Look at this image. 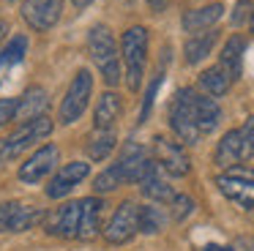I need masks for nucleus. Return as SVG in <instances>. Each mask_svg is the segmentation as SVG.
<instances>
[{
    "label": "nucleus",
    "mask_w": 254,
    "mask_h": 251,
    "mask_svg": "<svg viewBox=\"0 0 254 251\" xmlns=\"http://www.w3.org/2000/svg\"><path fill=\"white\" fill-rule=\"evenodd\" d=\"M121 55H123V65H126L128 90H139L142 74H145V63H148V30L142 25H134L123 33Z\"/></svg>",
    "instance_id": "7ed1b4c3"
},
{
    "label": "nucleus",
    "mask_w": 254,
    "mask_h": 251,
    "mask_svg": "<svg viewBox=\"0 0 254 251\" xmlns=\"http://www.w3.org/2000/svg\"><path fill=\"white\" fill-rule=\"evenodd\" d=\"M254 5H252V0H238V5H235V14H232V22L235 25H243V22L249 19V16L254 14Z\"/></svg>",
    "instance_id": "c756f323"
},
{
    "label": "nucleus",
    "mask_w": 254,
    "mask_h": 251,
    "mask_svg": "<svg viewBox=\"0 0 254 251\" xmlns=\"http://www.w3.org/2000/svg\"><path fill=\"white\" fill-rule=\"evenodd\" d=\"M58 147L55 145H44L41 150H36L28 161L19 167V180L22 183H41L52 169L58 167Z\"/></svg>",
    "instance_id": "f8f14e48"
},
{
    "label": "nucleus",
    "mask_w": 254,
    "mask_h": 251,
    "mask_svg": "<svg viewBox=\"0 0 254 251\" xmlns=\"http://www.w3.org/2000/svg\"><path fill=\"white\" fill-rule=\"evenodd\" d=\"M22 16L36 30H50L61 16V0H25Z\"/></svg>",
    "instance_id": "4468645a"
},
{
    "label": "nucleus",
    "mask_w": 254,
    "mask_h": 251,
    "mask_svg": "<svg viewBox=\"0 0 254 251\" xmlns=\"http://www.w3.org/2000/svg\"><path fill=\"white\" fill-rule=\"evenodd\" d=\"M47 109V90L44 87H28L22 93V98H17V118L19 120H30L44 115Z\"/></svg>",
    "instance_id": "4be33fe9"
},
{
    "label": "nucleus",
    "mask_w": 254,
    "mask_h": 251,
    "mask_svg": "<svg viewBox=\"0 0 254 251\" xmlns=\"http://www.w3.org/2000/svg\"><path fill=\"white\" fill-rule=\"evenodd\" d=\"M170 205H172V221H183L194 213V199L186 194H175V199Z\"/></svg>",
    "instance_id": "bb28decb"
},
{
    "label": "nucleus",
    "mask_w": 254,
    "mask_h": 251,
    "mask_svg": "<svg viewBox=\"0 0 254 251\" xmlns=\"http://www.w3.org/2000/svg\"><path fill=\"white\" fill-rule=\"evenodd\" d=\"M52 134V120L47 115H39V118H30L19 126L14 134H8L6 139L0 142V161H11L19 153H25L28 147H33L36 142H41L44 136Z\"/></svg>",
    "instance_id": "39448f33"
},
{
    "label": "nucleus",
    "mask_w": 254,
    "mask_h": 251,
    "mask_svg": "<svg viewBox=\"0 0 254 251\" xmlns=\"http://www.w3.org/2000/svg\"><path fill=\"white\" fill-rule=\"evenodd\" d=\"M148 164H150L148 147L139 145V142H128L112 167H115V172L121 175L123 183H139V178H142V172L148 169Z\"/></svg>",
    "instance_id": "9b49d317"
},
{
    "label": "nucleus",
    "mask_w": 254,
    "mask_h": 251,
    "mask_svg": "<svg viewBox=\"0 0 254 251\" xmlns=\"http://www.w3.org/2000/svg\"><path fill=\"white\" fill-rule=\"evenodd\" d=\"M199 85H202V90L210 93V96H224V93L230 90L232 79L221 65H210V68H205L202 74H199Z\"/></svg>",
    "instance_id": "b1692460"
},
{
    "label": "nucleus",
    "mask_w": 254,
    "mask_h": 251,
    "mask_svg": "<svg viewBox=\"0 0 254 251\" xmlns=\"http://www.w3.org/2000/svg\"><path fill=\"white\" fill-rule=\"evenodd\" d=\"M252 30H254V14H252Z\"/></svg>",
    "instance_id": "f704fd0d"
},
{
    "label": "nucleus",
    "mask_w": 254,
    "mask_h": 251,
    "mask_svg": "<svg viewBox=\"0 0 254 251\" xmlns=\"http://www.w3.org/2000/svg\"><path fill=\"white\" fill-rule=\"evenodd\" d=\"M150 11H164L167 5H170V0H148Z\"/></svg>",
    "instance_id": "2f4dec72"
},
{
    "label": "nucleus",
    "mask_w": 254,
    "mask_h": 251,
    "mask_svg": "<svg viewBox=\"0 0 254 251\" xmlns=\"http://www.w3.org/2000/svg\"><path fill=\"white\" fill-rule=\"evenodd\" d=\"M137 232H139V205H134V202L126 199L115 210L112 221L107 224L104 238H107V243H112V246H123V243H128Z\"/></svg>",
    "instance_id": "9d476101"
},
{
    "label": "nucleus",
    "mask_w": 254,
    "mask_h": 251,
    "mask_svg": "<svg viewBox=\"0 0 254 251\" xmlns=\"http://www.w3.org/2000/svg\"><path fill=\"white\" fill-rule=\"evenodd\" d=\"M123 112V101L118 93H104V96H99V104H96V128H115L118 118H121Z\"/></svg>",
    "instance_id": "aec40b11"
},
{
    "label": "nucleus",
    "mask_w": 254,
    "mask_h": 251,
    "mask_svg": "<svg viewBox=\"0 0 254 251\" xmlns=\"http://www.w3.org/2000/svg\"><path fill=\"white\" fill-rule=\"evenodd\" d=\"M101 210H104V202H101L99 196L79 199V229H77V238L79 240H90V238L99 235Z\"/></svg>",
    "instance_id": "f3484780"
},
{
    "label": "nucleus",
    "mask_w": 254,
    "mask_h": 251,
    "mask_svg": "<svg viewBox=\"0 0 254 251\" xmlns=\"http://www.w3.org/2000/svg\"><path fill=\"white\" fill-rule=\"evenodd\" d=\"M44 221V210L22 202H3L0 205V232H28Z\"/></svg>",
    "instance_id": "1a4fd4ad"
},
{
    "label": "nucleus",
    "mask_w": 254,
    "mask_h": 251,
    "mask_svg": "<svg viewBox=\"0 0 254 251\" xmlns=\"http://www.w3.org/2000/svg\"><path fill=\"white\" fill-rule=\"evenodd\" d=\"M153 161L161 167V172L172 175V178H186L191 172V161H189V153L183 150V145L175 139H167V136L153 139Z\"/></svg>",
    "instance_id": "6e6552de"
},
{
    "label": "nucleus",
    "mask_w": 254,
    "mask_h": 251,
    "mask_svg": "<svg viewBox=\"0 0 254 251\" xmlns=\"http://www.w3.org/2000/svg\"><path fill=\"white\" fill-rule=\"evenodd\" d=\"M71 3L77 5V8H85V5H90V3H93V0H71Z\"/></svg>",
    "instance_id": "473e14b6"
},
{
    "label": "nucleus",
    "mask_w": 254,
    "mask_h": 251,
    "mask_svg": "<svg viewBox=\"0 0 254 251\" xmlns=\"http://www.w3.org/2000/svg\"><path fill=\"white\" fill-rule=\"evenodd\" d=\"M221 120V109L213 98L194 93L191 87H181L170 104V126L175 136L186 145H197L202 136L216 131Z\"/></svg>",
    "instance_id": "f257e3e1"
},
{
    "label": "nucleus",
    "mask_w": 254,
    "mask_h": 251,
    "mask_svg": "<svg viewBox=\"0 0 254 251\" xmlns=\"http://www.w3.org/2000/svg\"><path fill=\"white\" fill-rule=\"evenodd\" d=\"M17 118V98H0V126Z\"/></svg>",
    "instance_id": "c85d7f7f"
},
{
    "label": "nucleus",
    "mask_w": 254,
    "mask_h": 251,
    "mask_svg": "<svg viewBox=\"0 0 254 251\" xmlns=\"http://www.w3.org/2000/svg\"><path fill=\"white\" fill-rule=\"evenodd\" d=\"M88 175H90V164H85V161H71V164H66V167H63L61 172H58L55 178L50 180V186H47V196H52V199H61V196H66L77 183H82Z\"/></svg>",
    "instance_id": "2eb2a0df"
},
{
    "label": "nucleus",
    "mask_w": 254,
    "mask_h": 251,
    "mask_svg": "<svg viewBox=\"0 0 254 251\" xmlns=\"http://www.w3.org/2000/svg\"><path fill=\"white\" fill-rule=\"evenodd\" d=\"M47 232L55 238H77L79 229V202H66V205L55 207L50 216H44Z\"/></svg>",
    "instance_id": "ddd939ff"
},
{
    "label": "nucleus",
    "mask_w": 254,
    "mask_h": 251,
    "mask_svg": "<svg viewBox=\"0 0 254 251\" xmlns=\"http://www.w3.org/2000/svg\"><path fill=\"white\" fill-rule=\"evenodd\" d=\"M243 52H246V38L243 36H232L230 41L224 44V49H221V60L219 65L230 74V79L235 82L238 76H241V68H243Z\"/></svg>",
    "instance_id": "6ab92c4d"
},
{
    "label": "nucleus",
    "mask_w": 254,
    "mask_h": 251,
    "mask_svg": "<svg viewBox=\"0 0 254 251\" xmlns=\"http://www.w3.org/2000/svg\"><path fill=\"white\" fill-rule=\"evenodd\" d=\"M88 49L93 63L99 65L101 76L110 87H115L121 82V52H118V44L112 38V30L104 25H93L88 33Z\"/></svg>",
    "instance_id": "f03ea898"
},
{
    "label": "nucleus",
    "mask_w": 254,
    "mask_h": 251,
    "mask_svg": "<svg viewBox=\"0 0 254 251\" xmlns=\"http://www.w3.org/2000/svg\"><path fill=\"white\" fill-rule=\"evenodd\" d=\"M224 8L219 3H210V5H202V8H191L183 14V30L186 33H202V30H210L216 22L221 19Z\"/></svg>",
    "instance_id": "a211bd4d"
},
{
    "label": "nucleus",
    "mask_w": 254,
    "mask_h": 251,
    "mask_svg": "<svg viewBox=\"0 0 254 251\" xmlns=\"http://www.w3.org/2000/svg\"><path fill=\"white\" fill-rule=\"evenodd\" d=\"M159 85H161V74L153 79V85L148 87V93H145V101H142V115H139V120H145L148 118V112H150V107H153V98H156V90H159Z\"/></svg>",
    "instance_id": "7c9ffc66"
},
{
    "label": "nucleus",
    "mask_w": 254,
    "mask_h": 251,
    "mask_svg": "<svg viewBox=\"0 0 254 251\" xmlns=\"http://www.w3.org/2000/svg\"><path fill=\"white\" fill-rule=\"evenodd\" d=\"M216 186L230 202L241 205L243 210H254V169L252 167L235 164V167L224 169L216 178Z\"/></svg>",
    "instance_id": "423d86ee"
},
{
    "label": "nucleus",
    "mask_w": 254,
    "mask_h": 251,
    "mask_svg": "<svg viewBox=\"0 0 254 251\" xmlns=\"http://www.w3.org/2000/svg\"><path fill=\"white\" fill-rule=\"evenodd\" d=\"M161 227H164V216H161L159 207H139V232L156 235L161 232Z\"/></svg>",
    "instance_id": "393cba45"
},
{
    "label": "nucleus",
    "mask_w": 254,
    "mask_h": 251,
    "mask_svg": "<svg viewBox=\"0 0 254 251\" xmlns=\"http://www.w3.org/2000/svg\"><path fill=\"white\" fill-rule=\"evenodd\" d=\"M252 156H254V118H249L241 128H232L221 136L219 147L213 153V161L219 167L230 169Z\"/></svg>",
    "instance_id": "20e7f679"
},
{
    "label": "nucleus",
    "mask_w": 254,
    "mask_h": 251,
    "mask_svg": "<svg viewBox=\"0 0 254 251\" xmlns=\"http://www.w3.org/2000/svg\"><path fill=\"white\" fill-rule=\"evenodd\" d=\"M216 38H219V33H216V30L194 33V36L186 41V47H183V55H186V63H189V65H197L199 60H205V58L210 55V49H213Z\"/></svg>",
    "instance_id": "412c9836"
},
{
    "label": "nucleus",
    "mask_w": 254,
    "mask_h": 251,
    "mask_svg": "<svg viewBox=\"0 0 254 251\" xmlns=\"http://www.w3.org/2000/svg\"><path fill=\"white\" fill-rule=\"evenodd\" d=\"M25 49H28V38L25 36H14L8 41V47L0 52V63H19L25 58Z\"/></svg>",
    "instance_id": "a878e982"
},
{
    "label": "nucleus",
    "mask_w": 254,
    "mask_h": 251,
    "mask_svg": "<svg viewBox=\"0 0 254 251\" xmlns=\"http://www.w3.org/2000/svg\"><path fill=\"white\" fill-rule=\"evenodd\" d=\"M90 93H93V76H90L88 68L77 71V76L71 79V85H68L66 96H63L61 101V123H74V120H79V115L85 112V107H88L90 101Z\"/></svg>",
    "instance_id": "0eeeda50"
},
{
    "label": "nucleus",
    "mask_w": 254,
    "mask_h": 251,
    "mask_svg": "<svg viewBox=\"0 0 254 251\" xmlns=\"http://www.w3.org/2000/svg\"><path fill=\"white\" fill-rule=\"evenodd\" d=\"M115 142H118L115 128H93L88 136V142H85V147H88V156L93 158V161H104V158L115 150Z\"/></svg>",
    "instance_id": "5701e85b"
},
{
    "label": "nucleus",
    "mask_w": 254,
    "mask_h": 251,
    "mask_svg": "<svg viewBox=\"0 0 254 251\" xmlns=\"http://www.w3.org/2000/svg\"><path fill=\"white\" fill-rule=\"evenodd\" d=\"M118 186H123V180H121V175L115 172V167H110V169H104V172L96 178L93 188L99 191V194H107V191H115Z\"/></svg>",
    "instance_id": "cd10ccee"
},
{
    "label": "nucleus",
    "mask_w": 254,
    "mask_h": 251,
    "mask_svg": "<svg viewBox=\"0 0 254 251\" xmlns=\"http://www.w3.org/2000/svg\"><path fill=\"white\" fill-rule=\"evenodd\" d=\"M139 191H142L150 202H172L175 199V191H172L170 183H167V178L161 175V167L153 161V158H150L148 169H145L142 178H139Z\"/></svg>",
    "instance_id": "dca6fc26"
},
{
    "label": "nucleus",
    "mask_w": 254,
    "mask_h": 251,
    "mask_svg": "<svg viewBox=\"0 0 254 251\" xmlns=\"http://www.w3.org/2000/svg\"><path fill=\"white\" fill-rule=\"evenodd\" d=\"M0 38H3V22H0Z\"/></svg>",
    "instance_id": "72a5a7b5"
}]
</instances>
